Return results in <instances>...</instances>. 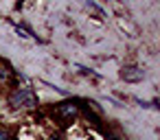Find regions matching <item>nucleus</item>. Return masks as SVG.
Masks as SVG:
<instances>
[{
    "mask_svg": "<svg viewBox=\"0 0 160 140\" xmlns=\"http://www.w3.org/2000/svg\"><path fill=\"white\" fill-rule=\"evenodd\" d=\"M142 77H145V70H142V68H138V66H127V68H123V72H121V79L132 81V83L142 81Z\"/></svg>",
    "mask_w": 160,
    "mask_h": 140,
    "instance_id": "obj_2",
    "label": "nucleus"
},
{
    "mask_svg": "<svg viewBox=\"0 0 160 140\" xmlns=\"http://www.w3.org/2000/svg\"><path fill=\"white\" fill-rule=\"evenodd\" d=\"M0 140H11V133H7V131H0Z\"/></svg>",
    "mask_w": 160,
    "mask_h": 140,
    "instance_id": "obj_4",
    "label": "nucleus"
},
{
    "mask_svg": "<svg viewBox=\"0 0 160 140\" xmlns=\"http://www.w3.org/2000/svg\"><path fill=\"white\" fill-rule=\"evenodd\" d=\"M9 103L13 105V107H33L35 103H38V99H35V94L31 92V90H16L13 94H11V99H9Z\"/></svg>",
    "mask_w": 160,
    "mask_h": 140,
    "instance_id": "obj_1",
    "label": "nucleus"
},
{
    "mask_svg": "<svg viewBox=\"0 0 160 140\" xmlns=\"http://www.w3.org/2000/svg\"><path fill=\"white\" fill-rule=\"evenodd\" d=\"M57 114H59L62 118H72V116L79 114V105H75V103H64V105L57 107Z\"/></svg>",
    "mask_w": 160,
    "mask_h": 140,
    "instance_id": "obj_3",
    "label": "nucleus"
}]
</instances>
